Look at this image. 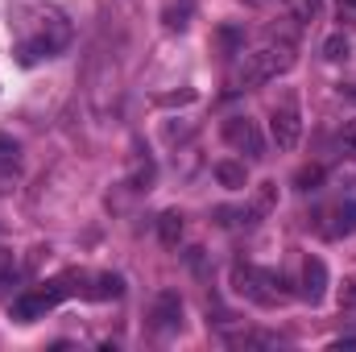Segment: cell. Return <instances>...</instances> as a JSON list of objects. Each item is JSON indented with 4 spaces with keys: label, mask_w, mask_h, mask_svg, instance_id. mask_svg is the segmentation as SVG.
Here are the masks:
<instances>
[{
    "label": "cell",
    "mask_w": 356,
    "mask_h": 352,
    "mask_svg": "<svg viewBox=\"0 0 356 352\" xmlns=\"http://www.w3.org/2000/svg\"><path fill=\"white\" fill-rule=\"evenodd\" d=\"M269 133H273L277 150H294V145H298V137H302V116H298L294 95L282 99V104L273 108V116H269Z\"/></svg>",
    "instance_id": "obj_5"
},
{
    "label": "cell",
    "mask_w": 356,
    "mask_h": 352,
    "mask_svg": "<svg viewBox=\"0 0 356 352\" xmlns=\"http://www.w3.org/2000/svg\"><path fill=\"white\" fill-rule=\"evenodd\" d=\"M323 232H327L332 241H340V237H353V232H356V199H344V203H336V207L327 211V224H323Z\"/></svg>",
    "instance_id": "obj_9"
},
{
    "label": "cell",
    "mask_w": 356,
    "mask_h": 352,
    "mask_svg": "<svg viewBox=\"0 0 356 352\" xmlns=\"http://www.w3.org/2000/svg\"><path fill=\"white\" fill-rule=\"evenodd\" d=\"M154 328L158 332H175L178 323H182V298H178L175 290H166V294H158V303H154Z\"/></svg>",
    "instance_id": "obj_8"
},
{
    "label": "cell",
    "mask_w": 356,
    "mask_h": 352,
    "mask_svg": "<svg viewBox=\"0 0 356 352\" xmlns=\"http://www.w3.org/2000/svg\"><path fill=\"white\" fill-rule=\"evenodd\" d=\"M232 290H236L241 298L257 303V307H282V303L290 298V290H286V278H282V273L261 269V265H245V262L232 265Z\"/></svg>",
    "instance_id": "obj_3"
},
{
    "label": "cell",
    "mask_w": 356,
    "mask_h": 352,
    "mask_svg": "<svg viewBox=\"0 0 356 352\" xmlns=\"http://www.w3.org/2000/svg\"><path fill=\"white\" fill-rule=\"evenodd\" d=\"M323 294H327V265L319 257H307V265H302V298L315 307V303H323Z\"/></svg>",
    "instance_id": "obj_7"
},
{
    "label": "cell",
    "mask_w": 356,
    "mask_h": 352,
    "mask_svg": "<svg viewBox=\"0 0 356 352\" xmlns=\"http://www.w3.org/2000/svg\"><path fill=\"white\" fill-rule=\"evenodd\" d=\"M340 307H344V311H356V278H344V286H340Z\"/></svg>",
    "instance_id": "obj_16"
},
{
    "label": "cell",
    "mask_w": 356,
    "mask_h": 352,
    "mask_svg": "<svg viewBox=\"0 0 356 352\" xmlns=\"http://www.w3.org/2000/svg\"><path fill=\"white\" fill-rule=\"evenodd\" d=\"M294 67V46L290 42H269L261 50H253V54H245L241 58V67H236V88H257V83H269V79H277V75H286Z\"/></svg>",
    "instance_id": "obj_2"
},
{
    "label": "cell",
    "mask_w": 356,
    "mask_h": 352,
    "mask_svg": "<svg viewBox=\"0 0 356 352\" xmlns=\"http://www.w3.org/2000/svg\"><path fill=\"white\" fill-rule=\"evenodd\" d=\"M88 294L91 298H120V294H124V278H120V273H99Z\"/></svg>",
    "instance_id": "obj_11"
},
{
    "label": "cell",
    "mask_w": 356,
    "mask_h": 352,
    "mask_svg": "<svg viewBox=\"0 0 356 352\" xmlns=\"http://www.w3.org/2000/svg\"><path fill=\"white\" fill-rule=\"evenodd\" d=\"M75 282V273L71 278H54V282H46V286H38V290H25L21 298H13V319L17 323H33V319H42L50 307H58L71 290H79V286H71Z\"/></svg>",
    "instance_id": "obj_4"
},
{
    "label": "cell",
    "mask_w": 356,
    "mask_h": 352,
    "mask_svg": "<svg viewBox=\"0 0 356 352\" xmlns=\"http://www.w3.org/2000/svg\"><path fill=\"white\" fill-rule=\"evenodd\" d=\"M340 145H344V154H353L356 158V120L344 129V137H340Z\"/></svg>",
    "instance_id": "obj_17"
},
{
    "label": "cell",
    "mask_w": 356,
    "mask_h": 352,
    "mask_svg": "<svg viewBox=\"0 0 356 352\" xmlns=\"http://www.w3.org/2000/svg\"><path fill=\"white\" fill-rule=\"evenodd\" d=\"M319 182H323V166H302V170L294 175V186H298V191H315Z\"/></svg>",
    "instance_id": "obj_15"
},
{
    "label": "cell",
    "mask_w": 356,
    "mask_h": 352,
    "mask_svg": "<svg viewBox=\"0 0 356 352\" xmlns=\"http://www.w3.org/2000/svg\"><path fill=\"white\" fill-rule=\"evenodd\" d=\"M257 216H261V207H216V220L224 224V228H249V224H257Z\"/></svg>",
    "instance_id": "obj_10"
},
{
    "label": "cell",
    "mask_w": 356,
    "mask_h": 352,
    "mask_svg": "<svg viewBox=\"0 0 356 352\" xmlns=\"http://www.w3.org/2000/svg\"><path fill=\"white\" fill-rule=\"evenodd\" d=\"M348 50H353V42H348L344 33H332V38L323 42V58H327V63H340V58H348Z\"/></svg>",
    "instance_id": "obj_14"
},
{
    "label": "cell",
    "mask_w": 356,
    "mask_h": 352,
    "mask_svg": "<svg viewBox=\"0 0 356 352\" xmlns=\"http://www.w3.org/2000/svg\"><path fill=\"white\" fill-rule=\"evenodd\" d=\"M253 4H266V0H253Z\"/></svg>",
    "instance_id": "obj_19"
},
{
    "label": "cell",
    "mask_w": 356,
    "mask_h": 352,
    "mask_svg": "<svg viewBox=\"0 0 356 352\" xmlns=\"http://www.w3.org/2000/svg\"><path fill=\"white\" fill-rule=\"evenodd\" d=\"M29 13H33L38 21H33V29H29V33L17 42V50H13L21 67H33V63H42V58H54V54L71 42V21H67L58 8H42V4H38V8H29Z\"/></svg>",
    "instance_id": "obj_1"
},
{
    "label": "cell",
    "mask_w": 356,
    "mask_h": 352,
    "mask_svg": "<svg viewBox=\"0 0 356 352\" xmlns=\"http://www.w3.org/2000/svg\"><path fill=\"white\" fill-rule=\"evenodd\" d=\"M8 273H13V257L0 249V278H8Z\"/></svg>",
    "instance_id": "obj_18"
},
{
    "label": "cell",
    "mask_w": 356,
    "mask_h": 352,
    "mask_svg": "<svg viewBox=\"0 0 356 352\" xmlns=\"http://www.w3.org/2000/svg\"><path fill=\"white\" fill-rule=\"evenodd\" d=\"M224 141H228L232 150L249 154L253 162L266 158V141H261V133H257V125H253L249 116H228V120H224Z\"/></svg>",
    "instance_id": "obj_6"
},
{
    "label": "cell",
    "mask_w": 356,
    "mask_h": 352,
    "mask_svg": "<svg viewBox=\"0 0 356 352\" xmlns=\"http://www.w3.org/2000/svg\"><path fill=\"white\" fill-rule=\"evenodd\" d=\"M158 237H162V245H170V249L182 241V216H178V211H162V216H158Z\"/></svg>",
    "instance_id": "obj_12"
},
{
    "label": "cell",
    "mask_w": 356,
    "mask_h": 352,
    "mask_svg": "<svg viewBox=\"0 0 356 352\" xmlns=\"http://www.w3.org/2000/svg\"><path fill=\"white\" fill-rule=\"evenodd\" d=\"M211 175L220 178L224 186H232V191H241V186L249 182V175H245V166H241V162H216V170H211Z\"/></svg>",
    "instance_id": "obj_13"
}]
</instances>
